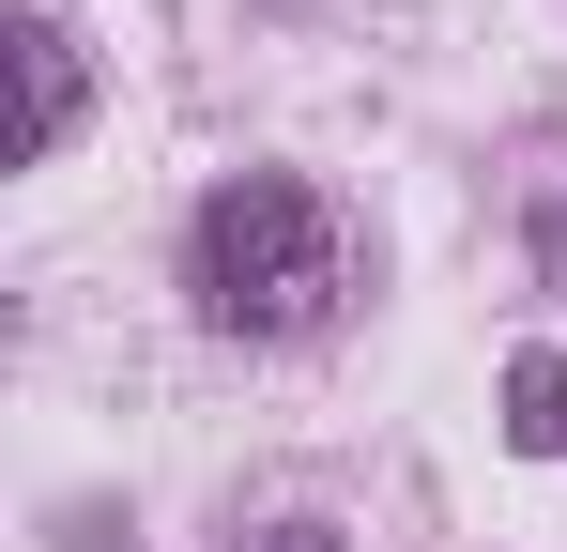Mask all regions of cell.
<instances>
[{
    "label": "cell",
    "instance_id": "cell-4",
    "mask_svg": "<svg viewBox=\"0 0 567 552\" xmlns=\"http://www.w3.org/2000/svg\"><path fill=\"white\" fill-rule=\"evenodd\" d=\"M537 276H553V292H567V184H553V200H537Z\"/></svg>",
    "mask_w": 567,
    "mask_h": 552
},
{
    "label": "cell",
    "instance_id": "cell-3",
    "mask_svg": "<svg viewBox=\"0 0 567 552\" xmlns=\"http://www.w3.org/2000/svg\"><path fill=\"white\" fill-rule=\"evenodd\" d=\"M506 446H522V460H567V354H522V368H506Z\"/></svg>",
    "mask_w": 567,
    "mask_h": 552
},
{
    "label": "cell",
    "instance_id": "cell-5",
    "mask_svg": "<svg viewBox=\"0 0 567 552\" xmlns=\"http://www.w3.org/2000/svg\"><path fill=\"white\" fill-rule=\"evenodd\" d=\"M246 552H353V538H338V522H261Z\"/></svg>",
    "mask_w": 567,
    "mask_h": 552
},
{
    "label": "cell",
    "instance_id": "cell-2",
    "mask_svg": "<svg viewBox=\"0 0 567 552\" xmlns=\"http://www.w3.org/2000/svg\"><path fill=\"white\" fill-rule=\"evenodd\" d=\"M78 108H93V62H78V16H16V170H47L62 139H78Z\"/></svg>",
    "mask_w": 567,
    "mask_h": 552
},
{
    "label": "cell",
    "instance_id": "cell-1",
    "mask_svg": "<svg viewBox=\"0 0 567 552\" xmlns=\"http://www.w3.org/2000/svg\"><path fill=\"white\" fill-rule=\"evenodd\" d=\"M185 292L215 338H322L338 292H353V231L322 215V184L291 170H230L185 215Z\"/></svg>",
    "mask_w": 567,
    "mask_h": 552
}]
</instances>
